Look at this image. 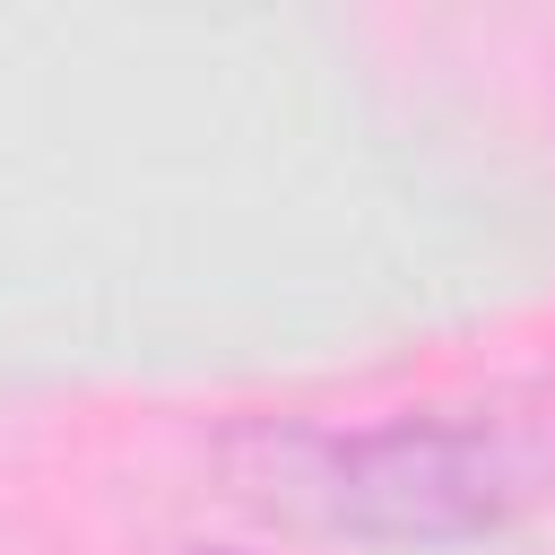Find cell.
<instances>
[{"mask_svg": "<svg viewBox=\"0 0 555 555\" xmlns=\"http://www.w3.org/2000/svg\"><path fill=\"white\" fill-rule=\"evenodd\" d=\"M312 486H321V512L356 538L451 546V538L503 529L538 494V451L503 416L425 408V416L312 442Z\"/></svg>", "mask_w": 555, "mask_h": 555, "instance_id": "6da1fadb", "label": "cell"}, {"mask_svg": "<svg viewBox=\"0 0 555 555\" xmlns=\"http://www.w3.org/2000/svg\"><path fill=\"white\" fill-rule=\"evenodd\" d=\"M191 555H243V546H191Z\"/></svg>", "mask_w": 555, "mask_h": 555, "instance_id": "7a4b0ae2", "label": "cell"}]
</instances>
